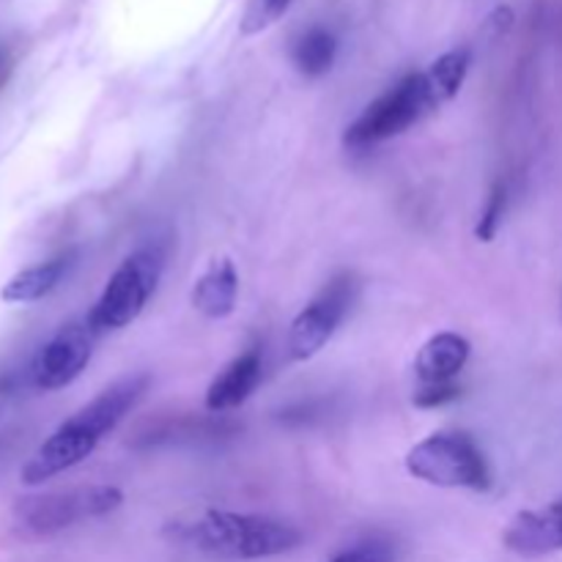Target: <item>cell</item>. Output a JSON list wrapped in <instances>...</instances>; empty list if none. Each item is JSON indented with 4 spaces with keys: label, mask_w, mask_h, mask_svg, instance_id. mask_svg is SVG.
Instances as JSON below:
<instances>
[{
    "label": "cell",
    "mask_w": 562,
    "mask_h": 562,
    "mask_svg": "<svg viewBox=\"0 0 562 562\" xmlns=\"http://www.w3.org/2000/svg\"><path fill=\"white\" fill-rule=\"evenodd\" d=\"M505 201H508V192H505L503 181H497V184L488 190L486 209H483L481 220H477L475 225L477 241H492L494 236H497V228L499 223H503V214H505Z\"/></svg>",
    "instance_id": "e0dca14e"
},
{
    "label": "cell",
    "mask_w": 562,
    "mask_h": 562,
    "mask_svg": "<svg viewBox=\"0 0 562 562\" xmlns=\"http://www.w3.org/2000/svg\"><path fill=\"white\" fill-rule=\"evenodd\" d=\"M289 5L291 0H250L245 20H241V33L252 36V33L267 31L269 25H274L289 11Z\"/></svg>",
    "instance_id": "2e32d148"
},
{
    "label": "cell",
    "mask_w": 562,
    "mask_h": 562,
    "mask_svg": "<svg viewBox=\"0 0 562 562\" xmlns=\"http://www.w3.org/2000/svg\"><path fill=\"white\" fill-rule=\"evenodd\" d=\"M124 505V492L115 486H80L66 492L20 499L14 516L22 532L47 538L86 519H99Z\"/></svg>",
    "instance_id": "8992f818"
},
{
    "label": "cell",
    "mask_w": 562,
    "mask_h": 562,
    "mask_svg": "<svg viewBox=\"0 0 562 562\" xmlns=\"http://www.w3.org/2000/svg\"><path fill=\"white\" fill-rule=\"evenodd\" d=\"M472 53L467 47L450 49V53L439 55L431 66L426 69L428 80H431L434 91L442 99V104H448L450 99L459 97L461 86H464L467 75H470Z\"/></svg>",
    "instance_id": "9a60e30c"
},
{
    "label": "cell",
    "mask_w": 562,
    "mask_h": 562,
    "mask_svg": "<svg viewBox=\"0 0 562 562\" xmlns=\"http://www.w3.org/2000/svg\"><path fill=\"white\" fill-rule=\"evenodd\" d=\"M406 472L437 488L486 492L492 472L481 448L467 434H431L406 453Z\"/></svg>",
    "instance_id": "5b68a950"
},
{
    "label": "cell",
    "mask_w": 562,
    "mask_h": 562,
    "mask_svg": "<svg viewBox=\"0 0 562 562\" xmlns=\"http://www.w3.org/2000/svg\"><path fill=\"white\" fill-rule=\"evenodd\" d=\"M503 543L521 558L562 552V503L516 514L505 527Z\"/></svg>",
    "instance_id": "9c48e42d"
},
{
    "label": "cell",
    "mask_w": 562,
    "mask_h": 562,
    "mask_svg": "<svg viewBox=\"0 0 562 562\" xmlns=\"http://www.w3.org/2000/svg\"><path fill=\"white\" fill-rule=\"evenodd\" d=\"M461 395V390L456 384H428V387H420L415 393V406L420 409H437V406L450 404Z\"/></svg>",
    "instance_id": "ac0fdd59"
},
{
    "label": "cell",
    "mask_w": 562,
    "mask_h": 562,
    "mask_svg": "<svg viewBox=\"0 0 562 562\" xmlns=\"http://www.w3.org/2000/svg\"><path fill=\"white\" fill-rule=\"evenodd\" d=\"M236 300H239V274L228 258H217L209 263L190 294L192 307L212 322L228 318L236 311Z\"/></svg>",
    "instance_id": "7c38bea8"
},
{
    "label": "cell",
    "mask_w": 562,
    "mask_h": 562,
    "mask_svg": "<svg viewBox=\"0 0 562 562\" xmlns=\"http://www.w3.org/2000/svg\"><path fill=\"white\" fill-rule=\"evenodd\" d=\"M9 77H11V55L0 47V88L9 82Z\"/></svg>",
    "instance_id": "ffe728a7"
},
{
    "label": "cell",
    "mask_w": 562,
    "mask_h": 562,
    "mask_svg": "<svg viewBox=\"0 0 562 562\" xmlns=\"http://www.w3.org/2000/svg\"><path fill=\"white\" fill-rule=\"evenodd\" d=\"M470 351V340L459 333H439L428 338L415 357V373L423 387L453 382L464 371Z\"/></svg>",
    "instance_id": "8fae6325"
},
{
    "label": "cell",
    "mask_w": 562,
    "mask_h": 562,
    "mask_svg": "<svg viewBox=\"0 0 562 562\" xmlns=\"http://www.w3.org/2000/svg\"><path fill=\"white\" fill-rule=\"evenodd\" d=\"M335 55H338V42L327 27H307L291 49L294 66L305 77L327 75L335 64Z\"/></svg>",
    "instance_id": "5bb4252c"
},
{
    "label": "cell",
    "mask_w": 562,
    "mask_h": 562,
    "mask_svg": "<svg viewBox=\"0 0 562 562\" xmlns=\"http://www.w3.org/2000/svg\"><path fill=\"white\" fill-rule=\"evenodd\" d=\"M173 538L220 560L278 558L302 543V532L289 521L231 510H206L195 521L173 525Z\"/></svg>",
    "instance_id": "7a4b0ae2"
},
{
    "label": "cell",
    "mask_w": 562,
    "mask_h": 562,
    "mask_svg": "<svg viewBox=\"0 0 562 562\" xmlns=\"http://www.w3.org/2000/svg\"><path fill=\"white\" fill-rule=\"evenodd\" d=\"M442 108V99L434 91L426 71H412L404 80L395 82L387 93L368 104L355 124L346 126L344 143L349 148H368L390 137L404 135L415 124H420L426 115L437 113Z\"/></svg>",
    "instance_id": "3957f363"
},
{
    "label": "cell",
    "mask_w": 562,
    "mask_h": 562,
    "mask_svg": "<svg viewBox=\"0 0 562 562\" xmlns=\"http://www.w3.org/2000/svg\"><path fill=\"white\" fill-rule=\"evenodd\" d=\"M329 562H387V560H384L376 549H351V552L338 554V558H333Z\"/></svg>",
    "instance_id": "d6986e66"
},
{
    "label": "cell",
    "mask_w": 562,
    "mask_h": 562,
    "mask_svg": "<svg viewBox=\"0 0 562 562\" xmlns=\"http://www.w3.org/2000/svg\"><path fill=\"white\" fill-rule=\"evenodd\" d=\"M97 338L99 333L91 327L88 316L64 324L33 357V384L38 390H47V393L49 390L69 387L91 362Z\"/></svg>",
    "instance_id": "52a82bcc"
},
{
    "label": "cell",
    "mask_w": 562,
    "mask_h": 562,
    "mask_svg": "<svg viewBox=\"0 0 562 562\" xmlns=\"http://www.w3.org/2000/svg\"><path fill=\"white\" fill-rule=\"evenodd\" d=\"M261 384V355L256 349L234 357L217 376L212 379L206 390L209 412H231L245 404L256 387Z\"/></svg>",
    "instance_id": "30bf717a"
},
{
    "label": "cell",
    "mask_w": 562,
    "mask_h": 562,
    "mask_svg": "<svg viewBox=\"0 0 562 562\" xmlns=\"http://www.w3.org/2000/svg\"><path fill=\"white\" fill-rule=\"evenodd\" d=\"M165 272V252L157 245L140 247L121 261V267L110 274L108 285L99 300L86 313L91 327L99 335L119 333L140 318Z\"/></svg>",
    "instance_id": "277c9868"
},
{
    "label": "cell",
    "mask_w": 562,
    "mask_h": 562,
    "mask_svg": "<svg viewBox=\"0 0 562 562\" xmlns=\"http://www.w3.org/2000/svg\"><path fill=\"white\" fill-rule=\"evenodd\" d=\"M69 263L71 256H58L49 258V261L36 263V267L22 269V272H16L14 278L0 289V300L9 302V305H27V302L44 300L49 291L58 289Z\"/></svg>",
    "instance_id": "4fadbf2b"
},
{
    "label": "cell",
    "mask_w": 562,
    "mask_h": 562,
    "mask_svg": "<svg viewBox=\"0 0 562 562\" xmlns=\"http://www.w3.org/2000/svg\"><path fill=\"white\" fill-rule=\"evenodd\" d=\"M148 390L146 373H135L121 382L110 384L108 390L97 395L88 406L60 423L53 434L42 442V448L27 459L22 467V483L38 486L44 481H53L60 472L82 464L93 450L99 448L108 434L115 431L121 420L140 404Z\"/></svg>",
    "instance_id": "6da1fadb"
},
{
    "label": "cell",
    "mask_w": 562,
    "mask_h": 562,
    "mask_svg": "<svg viewBox=\"0 0 562 562\" xmlns=\"http://www.w3.org/2000/svg\"><path fill=\"white\" fill-rule=\"evenodd\" d=\"M351 296H355V283L344 274V278H335L311 305L296 313L289 329L291 360H311L333 340L335 329L340 327V322L349 313Z\"/></svg>",
    "instance_id": "ba28073f"
}]
</instances>
